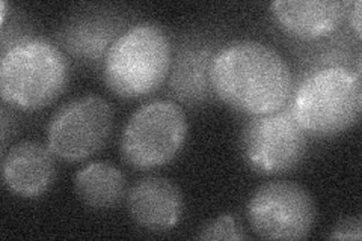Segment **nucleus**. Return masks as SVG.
Returning a JSON list of instances; mask_svg holds the SVG:
<instances>
[{
    "instance_id": "1",
    "label": "nucleus",
    "mask_w": 362,
    "mask_h": 241,
    "mask_svg": "<svg viewBox=\"0 0 362 241\" xmlns=\"http://www.w3.org/2000/svg\"><path fill=\"white\" fill-rule=\"evenodd\" d=\"M210 85L214 97L225 105L255 117L278 112L287 105L293 78L276 50L247 40L225 45L214 54Z\"/></svg>"
},
{
    "instance_id": "2",
    "label": "nucleus",
    "mask_w": 362,
    "mask_h": 241,
    "mask_svg": "<svg viewBox=\"0 0 362 241\" xmlns=\"http://www.w3.org/2000/svg\"><path fill=\"white\" fill-rule=\"evenodd\" d=\"M173 49L168 33L156 23L124 30L103 61V78L113 94L132 100L146 97L169 76Z\"/></svg>"
},
{
    "instance_id": "3",
    "label": "nucleus",
    "mask_w": 362,
    "mask_h": 241,
    "mask_svg": "<svg viewBox=\"0 0 362 241\" xmlns=\"http://www.w3.org/2000/svg\"><path fill=\"white\" fill-rule=\"evenodd\" d=\"M361 76L343 66H329L303 80L294 95L291 113L305 133L334 137L359 121Z\"/></svg>"
},
{
    "instance_id": "4",
    "label": "nucleus",
    "mask_w": 362,
    "mask_h": 241,
    "mask_svg": "<svg viewBox=\"0 0 362 241\" xmlns=\"http://www.w3.org/2000/svg\"><path fill=\"white\" fill-rule=\"evenodd\" d=\"M70 66L64 53L44 40H28L4 53L0 90L9 105L38 110L49 106L66 88Z\"/></svg>"
},
{
    "instance_id": "5",
    "label": "nucleus",
    "mask_w": 362,
    "mask_h": 241,
    "mask_svg": "<svg viewBox=\"0 0 362 241\" xmlns=\"http://www.w3.org/2000/svg\"><path fill=\"white\" fill-rule=\"evenodd\" d=\"M189 131L185 110L169 100L151 101L133 113L121 137V155L132 167H160L178 155Z\"/></svg>"
},
{
    "instance_id": "6",
    "label": "nucleus",
    "mask_w": 362,
    "mask_h": 241,
    "mask_svg": "<svg viewBox=\"0 0 362 241\" xmlns=\"http://www.w3.org/2000/svg\"><path fill=\"white\" fill-rule=\"evenodd\" d=\"M242 154L257 174L279 175L296 169L307 154V133L291 110L255 114L242 131Z\"/></svg>"
},
{
    "instance_id": "7",
    "label": "nucleus",
    "mask_w": 362,
    "mask_h": 241,
    "mask_svg": "<svg viewBox=\"0 0 362 241\" xmlns=\"http://www.w3.org/2000/svg\"><path fill=\"white\" fill-rule=\"evenodd\" d=\"M112 105L98 95L65 102L50 119L47 146L64 162H83L103 148L113 130Z\"/></svg>"
},
{
    "instance_id": "8",
    "label": "nucleus",
    "mask_w": 362,
    "mask_h": 241,
    "mask_svg": "<svg viewBox=\"0 0 362 241\" xmlns=\"http://www.w3.org/2000/svg\"><path fill=\"white\" fill-rule=\"evenodd\" d=\"M247 222L266 240L307 238L317 219V208L308 190L296 182L272 181L251 196L246 206Z\"/></svg>"
},
{
    "instance_id": "9",
    "label": "nucleus",
    "mask_w": 362,
    "mask_h": 241,
    "mask_svg": "<svg viewBox=\"0 0 362 241\" xmlns=\"http://www.w3.org/2000/svg\"><path fill=\"white\" fill-rule=\"evenodd\" d=\"M129 214L136 225L154 233L173 229L183 214V194L171 180L146 177L139 180L126 196Z\"/></svg>"
},
{
    "instance_id": "10",
    "label": "nucleus",
    "mask_w": 362,
    "mask_h": 241,
    "mask_svg": "<svg viewBox=\"0 0 362 241\" xmlns=\"http://www.w3.org/2000/svg\"><path fill=\"white\" fill-rule=\"evenodd\" d=\"M2 169L5 186L21 198L41 196L56 178L54 154L49 146L32 141L11 148Z\"/></svg>"
},
{
    "instance_id": "11",
    "label": "nucleus",
    "mask_w": 362,
    "mask_h": 241,
    "mask_svg": "<svg viewBox=\"0 0 362 241\" xmlns=\"http://www.w3.org/2000/svg\"><path fill=\"white\" fill-rule=\"evenodd\" d=\"M350 5L343 0H275L270 11L290 35L317 40L341 25Z\"/></svg>"
},
{
    "instance_id": "12",
    "label": "nucleus",
    "mask_w": 362,
    "mask_h": 241,
    "mask_svg": "<svg viewBox=\"0 0 362 241\" xmlns=\"http://www.w3.org/2000/svg\"><path fill=\"white\" fill-rule=\"evenodd\" d=\"M124 32L122 21L107 13H85L73 17L59 32L62 47L83 62L105 61V57Z\"/></svg>"
},
{
    "instance_id": "13",
    "label": "nucleus",
    "mask_w": 362,
    "mask_h": 241,
    "mask_svg": "<svg viewBox=\"0 0 362 241\" xmlns=\"http://www.w3.org/2000/svg\"><path fill=\"white\" fill-rule=\"evenodd\" d=\"M214 50L209 44L189 42L180 47L169 70V93L187 106H199L213 97L210 66Z\"/></svg>"
},
{
    "instance_id": "14",
    "label": "nucleus",
    "mask_w": 362,
    "mask_h": 241,
    "mask_svg": "<svg viewBox=\"0 0 362 241\" xmlns=\"http://www.w3.org/2000/svg\"><path fill=\"white\" fill-rule=\"evenodd\" d=\"M74 189L81 201L95 210H110L127 196L126 177L115 165L89 163L76 174Z\"/></svg>"
},
{
    "instance_id": "15",
    "label": "nucleus",
    "mask_w": 362,
    "mask_h": 241,
    "mask_svg": "<svg viewBox=\"0 0 362 241\" xmlns=\"http://www.w3.org/2000/svg\"><path fill=\"white\" fill-rule=\"evenodd\" d=\"M199 240H246L247 235L237 226L231 214L219 216L201 229Z\"/></svg>"
},
{
    "instance_id": "16",
    "label": "nucleus",
    "mask_w": 362,
    "mask_h": 241,
    "mask_svg": "<svg viewBox=\"0 0 362 241\" xmlns=\"http://www.w3.org/2000/svg\"><path fill=\"white\" fill-rule=\"evenodd\" d=\"M362 238L361 233V219L359 217H347V219L339 222L332 234L329 235V240H356L359 241Z\"/></svg>"
},
{
    "instance_id": "17",
    "label": "nucleus",
    "mask_w": 362,
    "mask_h": 241,
    "mask_svg": "<svg viewBox=\"0 0 362 241\" xmlns=\"http://www.w3.org/2000/svg\"><path fill=\"white\" fill-rule=\"evenodd\" d=\"M350 25L355 29L356 35L361 37V2H358L350 5Z\"/></svg>"
}]
</instances>
